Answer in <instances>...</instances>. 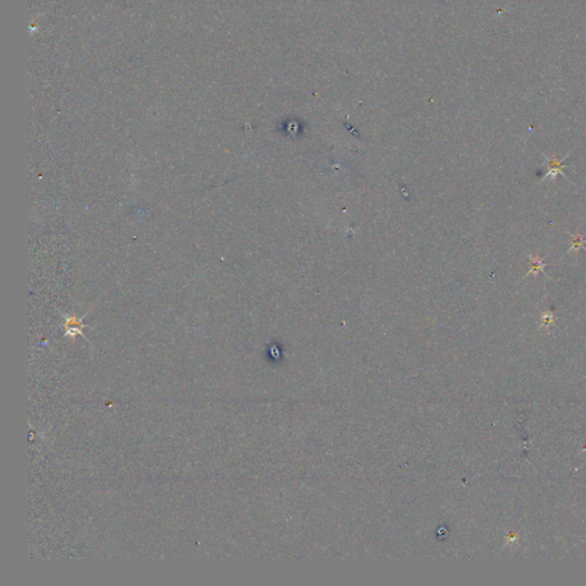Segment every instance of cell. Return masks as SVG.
Listing matches in <instances>:
<instances>
[{"mask_svg":"<svg viewBox=\"0 0 586 586\" xmlns=\"http://www.w3.org/2000/svg\"><path fill=\"white\" fill-rule=\"evenodd\" d=\"M541 318H543V326H546V328H549L551 323L553 322L554 316L552 312H545L541 314Z\"/></svg>","mask_w":586,"mask_h":586,"instance_id":"4","label":"cell"},{"mask_svg":"<svg viewBox=\"0 0 586 586\" xmlns=\"http://www.w3.org/2000/svg\"><path fill=\"white\" fill-rule=\"evenodd\" d=\"M570 238V243H571V248L568 250V253L571 251H575L576 256L578 258L579 251H581L582 249H585L584 244H585V235H582L581 233H579V229H577L575 234H571V235H569Z\"/></svg>","mask_w":586,"mask_h":586,"instance_id":"3","label":"cell"},{"mask_svg":"<svg viewBox=\"0 0 586 586\" xmlns=\"http://www.w3.org/2000/svg\"><path fill=\"white\" fill-rule=\"evenodd\" d=\"M529 258V271L527 274V276L529 275H533V276L537 277L538 275H539L540 271L544 272V268L546 264H545V256L544 258H539L538 254H530L528 255Z\"/></svg>","mask_w":586,"mask_h":586,"instance_id":"2","label":"cell"},{"mask_svg":"<svg viewBox=\"0 0 586 586\" xmlns=\"http://www.w3.org/2000/svg\"><path fill=\"white\" fill-rule=\"evenodd\" d=\"M569 155V154H568ZM568 155H566L565 158L563 159H559V158L556 157V155H553L552 158L546 157L544 155L545 161L543 165L546 167V174L544 175V178L541 180H546L547 178L552 179V181H555L557 174H562L563 176H565V174H563V169H565V159L567 157H568Z\"/></svg>","mask_w":586,"mask_h":586,"instance_id":"1","label":"cell"}]
</instances>
